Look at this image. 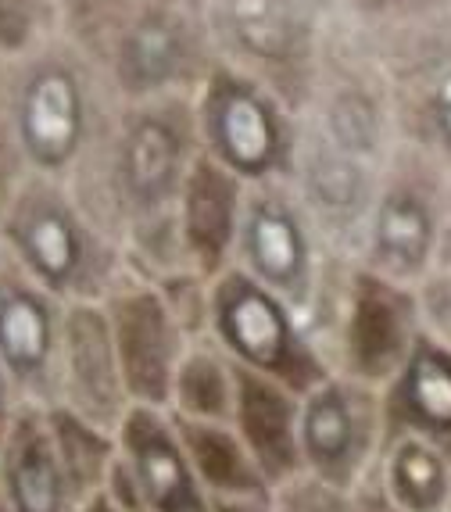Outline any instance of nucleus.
<instances>
[{
    "instance_id": "1",
    "label": "nucleus",
    "mask_w": 451,
    "mask_h": 512,
    "mask_svg": "<svg viewBox=\"0 0 451 512\" xmlns=\"http://www.w3.org/2000/svg\"><path fill=\"white\" fill-rule=\"evenodd\" d=\"M237 366L262 373L305 398L333 376L323 348L298 326L294 312L247 273H226L212 287V333Z\"/></svg>"
},
{
    "instance_id": "2",
    "label": "nucleus",
    "mask_w": 451,
    "mask_h": 512,
    "mask_svg": "<svg viewBox=\"0 0 451 512\" xmlns=\"http://www.w3.org/2000/svg\"><path fill=\"white\" fill-rule=\"evenodd\" d=\"M383 452V398L380 387L326 376L301 398V459L305 473L326 484L355 491L376 470Z\"/></svg>"
},
{
    "instance_id": "3",
    "label": "nucleus",
    "mask_w": 451,
    "mask_h": 512,
    "mask_svg": "<svg viewBox=\"0 0 451 512\" xmlns=\"http://www.w3.org/2000/svg\"><path fill=\"white\" fill-rule=\"evenodd\" d=\"M4 237H8L11 258L22 265V273L36 280L47 294L76 301H101L94 283V251L86 240L83 222L76 208L43 183L18 187L15 201L8 205Z\"/></svg>"
},
{
    "instance_id": "4",
    "label": "nucleus",
    "mask_w": 451,
    "mask_h": 512,
    "mask_svg": "<svg viewBox=\"0 0 451 512\" xmlns=\"http://www.w3.org/2000/svg\"><path fill=\"white\" fill-rule=\"evenodd\" d=\"M61 326L65 305L29 280L15 258L0 265V362L22 405H58Z\"/></svg>"
},
{
    "instance_id": "5",
    "label": "nucleus",
    "mask_w": 451,
    "mask_h": 512,
    "mask_svg": "<svg viewBox=\"0 0 451 512\" xmlns=\"http://www.w3.org/2000/svg\"><path fill=\"white\" fill-rule=\"evenodd\" d=\"M104 312H108L111 337L119 351L129 402L169 412L172 384L190 348V337L169 312L162 291L147 283H137V287L126 283L104 298Z\"/></svg>"
},
{
    "instance_id": "6",
    "label": "nucleus",
    "mask_w": 451,
    "mask_h": 512,
    "mask_svg": "<svg viewBox=\"0 0 451 512\" xmlns=\"http://www.w3.org/2000/svg\"><path fill=\"white\" fill-rule=\"evenodd\" d=\"M58 405L108 430H119L126 412L133 409L104 301L65 305Z\"/></svg>"
},
{
    "instance_id": "7",
    "label": "nucleus",
    "mask_w": 451,
    "mask_h": 512,
    "mask_svg": "<svg viewBox=\"0 0 451 512\" xmlns=\"http://www.w3.org/2000/svg\"><path fill=\"white\" fill-rule=\"evenodd\" d=\"M416 301L383 276H358L341 330V359L333 373L383 387L405 366L419 341Z\"/></svg>"
},
{
    "instance_id": "8",
    "label": "nucleus",
    "mask_w": 451,
    "mask_h": 512,
    "mask_svg": "<svg viewBox=\"0 0 451 512\" xmlns=\"http://www.w3.org/2000/svg\"><path fill=\"white\" fill-rule=\"evenodd\" d=\"M119 459L144 512H212V498L197 484L172 412L133 405L119 427Z\"/></svg>"
},
{
    "instance_id": "9",
    "label": "nucleus",
    "mask_w": 451,
    "mask_h": 512,
    "mask_svg": "<svg viewBox=\"0 0 451 512\" xmlns=\"http://www.w3.org/2000/svg\"><path fill=\"white\" fill-rule=\"evenodd\" d=\"M380 398L383 448L416 437L451 459V341L419 333L405 366L380 387Z\"/></svg>"
},
{
    "instance_id": "10",
    "label": "nucleus",
    "mask_w": 451,
    "mask_h": 512,
    "mask_svg": "<svg viewBox=\"0 0 451 512\" xmlns=\"http://www.w3.org/2000/svg\"><path fill=\"white\" fill-rule=\"evenodd\" d=\"M233 362V359H230ZM237 402H233V427L258 462L269 487H280L305 473L301 459V394L276 384L269 376L237 366Z\"/></svg>"
},
{
    "instance_id": "11",
    "label": "nucleus",
    "mask_w": 451,
    "mask_h": 512,
    "mask_svg": "<svg viewBox=\"0 0 451 512\" xmlns=\"http://www.w3.org/2000/svg\"><path fill=\"white\" fill-rule=\"evenodd\" d=\"M205 133L212 144V158L219 165L258 180L269 176L283 162V133L276 111L237 79H219L205 104Z\"/></svg>"
},
{
    "instance_id": "12",
    "label": "nucleus",
    "mask_w": 451,
    "mask_h": 512,
    "mask_svg": "<svg viewBox=\"0 0 451 512\" xmlns=\"http://www.w3.org/2000/svg\"><path fill=\"white\" fill-rule=\"evenodd\" d=\"M0 495L8 512H79L58 448L47 427V409L22 405L0 448Z\"/></svg>"
},
{
    "instance_id": "13",
    "label": "nucleus",
    "mask_w": 451,
    "mask_h": 512,
    "mask_svg": "<svg viewBox=\"0 0 451 512\" xmlns=\"http://www.w3.org/2000/svg\"><path fill=\"white\" fill-rule=\"evenodd\" d=\"M86 133L79 83L65 69H40L15 108V140L40 172L69 169Z\"/></svg>"
},
{
    "instance_id": "14",
    "label": "nucleus",
    "mask_w": 451,
    "mask_h": 512,
    "mask_svg": "<svg viewBox=\"0 0 451 512\" xmlns=\"http://www.w3.org/2000/svg\"><path fill=\"white\" fill-rule=\"evenodd\" d=\"M240 248L251 265V280L283 298L287 305H301L312 287V258L308 237L294 208L276 194L258 197L240 222Z\"/></svg>"
},
{
    "instance_id": "15",
    "label": "nucleus",
    "mask_w": 451,
    "mask_h": 512,
    "mask_svg": "<svg viewBox=\"0 0 451 512\" xmlns=\"http://www.w3.org/2000/svg\"><path fill=\"white\" fill-rule=\"evenodd\" d=\"M187 137L169 115H140L126 126L119 147V190L137 215H154L183 194Z\"/></svg>"
},
{
    "instance_id": "16",
    "label": "nucleus",
    "mask_w": 451,
    "mask_h": 512,
    "mask_svg": "<svg viewBox=\"0 0 451 512\" xmlns=\"http://www.w3.org/2000/svg\"><path fill=\"white\" fill-rule=\"evenodd\" d=\"M179 233L197 269L212 276L240 233V187L226 165L197 158L179 194Z\"/></svg>"
},
{
    "instance_id": "17",
    "label": "nucleus",
    "mask_w": 451,
    "mask_h": 512,
    "mask_svg": "<svg viewBox=\"0 0 451 512\" xmlns=\"http://www.w3.org/2000/svg\"><path fill=\"white\" fill-rule=\"evenodd\" d=\"M176 419L179 441L197 473V484L212 498H273V487L251 459L233 423H205V419Z\"/></svg>"
},
{
    "instance_id": "18",
    "label": "nucleus",
    "mask_w": 451,
    "mask_h": 512,
    "mask_svg": "<svg viewBox=\"0 0 451 512\" xmlns=\"http://www.w3.org/2000/svg\"><path fill=\"white\" fill-rule=\"evenodd\" d=\"M383 491L405 512H451V459L426 441L405 437L376 462Z\"/></svg>"
},
{
    "instance_id": "19",
    "label": "nucleus",
    "mask_w": 451,
    "mask_h": 512,
    "mask_svg": "<svg viewBox=\"0 0 451 512\" xmlns=\"http://www.w3.org/2000/svg\"><path fill=\"white\" fill-rule=\"evenodd\" d=\"M47 427H51V441L58 448V459L79 505L97 498L108 487L115 459H119V430L97 427L65 405L47 409Z\"/></svg>"
},
{
    "instance_id": "20",
    "label": "nucleus",
    "mask_w": 451,
    "mask_h": 512,
    "mask_svg": "<svg viewBox=\"0 0 451 512\" xmlns=\"http://www.w3.org/2000/svg\"><path fill=\"white\" fill-rule=\"evenodd\" d=\"M233 402H237V373L230 355L212 337L194 341L179 362L169 412L179 419L233 423Z\"/></svg>"
},
{
    "instance_id": "21",
    "label": "nucleus",
    "mask_w": 451,
    "mask_h": 512,
    "mask_svg": "<svg viewBox=\"0 0 451 512\" xmlns=\"http://www.w3.org/2000/svg\"><path fill=\"white\" fill-rule=\"evenodd\" d=\"M376 258L391 276L419 273L434 251V212L412 190H391L376 212Z\"/></svg>"
},
{
    "instance_id": "22",
    "label": "nucleus",
    "mask_w": 451,
    "mask_h": 512,
    "mask_svg": "<svg viewBox=\"0 0 451 512\" xmlns=\"http://www.w3.org/2000/svg\"><path fill=\"white\" fill-rule=\"evenodd\" d=\"M183 65V36L169 18L151 15L122 40L119 79L129 94H151L165 86Z\"/></svg>"
},
{
    "instance_id": "23",
    "label": "nucleus",
    "mask_w": 451,
    "mask_h": 512,
    "mask_svg": "<svg viewBox=\"0 0 451 512\" xmlns=\"http://www.w3.org/2000/svg\"><path fill=\"white\" fill-rule=\"evenodd\" d=\"M230 22L255 58L287 61L298 51L301 29L287 0H230Z\"/></svg>"
},
{
    "instance_id": "24",
    "label": "nucleus",
    "mask_w": 451,
    "mask_h": 512,
    "mask_svg": "<svg viewBox=\"0 0 451 512\" xmlns=\"http://www.w3.org/2000/svg\"><path fill=\"white\" fill-rule=\"evenodd\" d=\"M308 187L315 201H323L333 212H344V208H355V201H362L366 183H362V169L351 158L323 151L308 165Z\"/></svg>"
},
{
    "instance_id": "25",
    "label": "nucleus",
    "mask_w": 451,
    "mask_h": 512,
    "mask_svg": "<svg viewBox=\"0 0 451 512\" xmlns=\"http://www.w3.org/2000/svg\"><path fill=\"white\" fill-rule=\"evenodd\" d=\"M273 512H358L355 491L326 484L312 473H298L294 480L273 491Z\"/></svg>"
},
{
    "instance_id": "26",
    "label": "nucleus",
    "mask_w": 451,
    "mask_h": 512,
    "mask_svg": "<svg viewBox=\"0 0 451 512\" xmlns=\"http://www.w3.org/2000/svg\"><path fill=\"white\" fill-rule=\"evenodd\" d=\"M333 137H337V147L348 154L355 151H366L376 137V122H373V111H369L366 101H358V97H341L337 108H333Z\"/></svg>"
},
{
    "instance_id": "27",
    "label": "nucleus",
    "mask_w": 451,
    "mask_h": 512,
    "mask_svg": "<svg viewBox=\"0 0 451 512\" xmlns=\"http://www.w3.org/2000/svg\"><path fill=\"white\" fill-rule=\"evenodd\" d=\"M33 29V0H0V47H22Z\"/></svg>"
},
{
    "instance_id": "28",
    "label": "nucleus",
    "mask_w": 451,
    "mask_h": 512,
    "mask_svg": "<svg viewBox=\"0 0 451 512\" xmlns=\"http://www.w3.org/2000/svg\"><path fill=\"white\" fill-rule=\"evenodd\" d=\"M18 151H22V144H18V140H11L8 133H4V126H0V215L8 212V205L15 201V194H18V183H15Z\"/></svg>"
},
{
    "instance_id": "29",
    "label": "nucleus",
    "mask_w": 451,
    "mask_h": 512,
    "mask_svg": "<svg viewBox=\"0 0 451 512\" xmlns=\"http://www.w3.org/2000/svg\"><path fill=\"white\" fill-rule=\"evenodd\" d=\"M355 509L358 512H405V509H398L391 498H387V491H383L376 470L355 487Z\"/></svg>"
},
{
    "instance_id": "30",
    "label": "nucleus",
    "mask_w": 451,
    "mask_h": 512,
    "mask_svg": "<svg viewBox=\"0 0 451 512\" xmlns=\"http://www.w3.org/2000/svg\"><path fill=\"white\" fill-rule=\"evenodd\" d=\"M18 412H22V398H18V391H15V384H11L8 369H4V362H0V448H4L11 427H15Z\"/></svg>"
},
{
    "instance_id": "31",
    "label": "nucleus",
    "mask_w": 451,
    "mask_h": 512,
    "mask_svg": "<svg viewBox=\"0 0 451 512\" xmlns=\"http://www.w3.org/2000/svg\"><path fill=\"white\" fill-rule=\"evenodd\" d=\"M212 512H273V498H215Z\"/></svg>"
},
{
    "instance_id": "32",
    "label": "nucleus",
    "mask_w": 451,
    "mask_h": 512,
    "mask_svg": "<svg viewBox=\"0 0 451 512\" xmlns=\"http://www.w3.org/2000/svg\"><path fill=\"white\" fill-rule=\"evenodd\" d=\"M437 129H441V137L451 144V76L437 90Z\"/></svg>"
},
{
    "instance_id": "33",
    "label": "nucleus",
    "mask_w": 451,
    "mask_h": 512,
    "mask_svg": "<svg viewBox=\"0 0 451 512\" xmlns=\"http://www.w3.org/2000/svg\"><path fill=\"white\" fill-rule=\"evenodd\" d=\"M79 512H122V509L115 502H111L108 495H97V498H90V502L79 505Z\"/></svg>"
},
{
    "instance_id": "34",
    "label": "nucleus",
    "mask_w": 451,
    "mask_h": 512,
    "mask_svg": "<svg viewBox=\"0 0 451 512\" xmlns=\"http://www.w3.org/2000/svg\"><path fill=\"white\" fill-rule=\"evenodd\" d=\"M0 512H4V495H0Z\"/></svg>"
},
{
    "instance_id": "35",
    "label": "nucleus",
    "mask_w": 451,
    "mask_h": 512,
    "mask_svg": "<svg viewBox=\"0 0 451 512\" xmlns=\"http://www.w3.org/2000/svg\"><path fill=\"white\" fill-rule=\"evenodd\" d=\"M373 4H387V0H373Z\"/></svg>"
},
{
    "instance_id": "36",
    "label": "nucleus",
    "mask_w": 451,
    "mask_h": 512,
    "mask_svg": "<svg viewBox=\"0 0 451 512\" xmlns=\"http://www.w3.org/2000/svg\"><path fill=\"white\" fill-rule=\"evenodd\" d=\"M4 512H8V509H4Z\"/></svg>"
}]
</instances>
